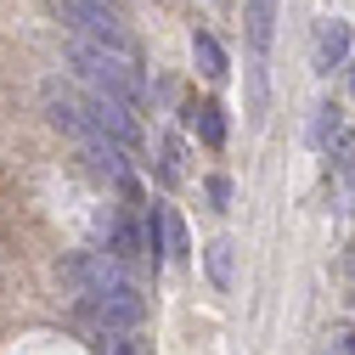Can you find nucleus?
I'll use <instances>...</instances> for the list:
<instances>
[{
    "mask_svg": "<svg viewBox=\"0 0 355 355\" xmlns=\"http://www.w3.org/2000/svg\"><path fill=\"white\" fill-rule=\"evenodd\" d=\"M68 62H73V73L91 85V96H107V102H141V73H136V62H119V57H107V51H96V46H85V40H68Z\"/></svg>",
    "mask_w": 355,
    "mask_h": 355,
    "instance_id": "obj_1",
    "label": "nucleus"
},
{
    "mask_svg": "<svg viewBox=\"0 0 355 355\" xmlns=\"http://www.w3.org/2000/svg\"><path fill=\"white\" fill-rule=\"evenodd\" d=\"M338 130H344L338 107H333V102H322V107H316V124H310V141H316V147H327V141L338 136Z\"/></svg>",
    "mask_w": 355,
    "mask_h": 355,
    "instance_id": "obj_11",
    "label": "nucleus"
},
{
    "mask_svg": "<svg viewBox=\"0 0 355 355\" xmlns=\"http://www.w3.org/2000/svg\"><path fill=\"white\" fill-rule=\"evenodd\" d=\"M327 153H333V169L349 175V169H355V130H338V136L327 141Z\"/></svg>",
    "mask_w": 355,
    "mask_h": 355,
    "instance_id": "obj_13",
    "label": "nucleus"
},
{
    "mask_svg": "<svg viewBox=\"0 0 355 355\" xmlns=\"http://www.w3.org/2000/svg\"><path fill=\"white\" fill-rule=\"evenodd\" d=\"M62 277H68V282H73L79 293H91V299L124 282V277H119V259H113V254H91V259H73Z\"/></svg>",
    "mask_w": 355,
    "mask_h": 355,
    "instance_id": "obj_4",
    "label": "nucleus"
},
{
    "mask_svg": "<svg viewBox=\"0 0 355 355\" xmlns=\"http://www.w3.org/2000/svg\"><path fill=\"white\" fill-rule=\"evenodd\" d=\"M107 243H113V259H130V254H141V226H136V220H113Z\"/></svg>",
    "mask_w": 355,
    "mask_h": 355,
    "instance_id": "obj_10",
    "label": "nucleus"
},
{
    "mask_svg": "<svg viewBox=\"0 0 355 355\" xmlns=\"http://www.w3.org/2000/svg\"><path fill=\"white\" fill-rule=\"evenodd\" d=\"M62 17L73 28V40H85V46H96V51H107L119 62H136V40H130V28L119 23V12H107L102 0H68Z\"/></svg>",
    "mask_w": 355,
    "mask_h": 355,
    "instance_id": "obj_2",
    "label": "nucleus"
},
{
    "mask_svg": "<svg viewBox=\"0 0 355 355\" xmlns=\"http://www.w3.org/2000/svg\"><path fill=\"white\" fill-rule=\"evenodd\" d=\"M209 198H214V209L232 203V181H226V175H214V181H209Z\"/></svg>",
    "mask_w": 355,
    "mask_h": 355,
    "instance_id": "obj_15",
    "label": "nucleus"
},
{
    "mask_svg": "<svg viewBox=\"0 0 355 355\" xmlns=\"http://www.w3.org/2000/svg\"><path fill=\"white\" fill-rule=\"evenodd\" d=\"M91 310H96V322H102L107 333H130V327L141 322V293L130 288V282H119V288L96 293V299H91Z\"/></svg>",
    "mask_w": 355,
    "mask_h": 355,
    "instance_id": "obj_3",
    "label": "nucleus"
},
{
    "mask_svg": "<svg viewBox=\"0 0 355 355\" xmlns=\"http://www.w3.org/2000/svg\"><path fill=\"white\" fill-rule=\"evenodd\" d=\"M192 57H198V68L209 79H226V51L214 46V34H192Z\"/></svg>",
    "mask_w": 355,
    "mask_h": 355,
    "instance_id": "obj_8",
    "label": "nucleus"
},
{
    "mask_svg": "<svg viewBox=\"0 0 355 355\" xmlns=\"http://www.w3.org/2000/svg\"><path fill=\"white\" fill-rule=\"evenodd\" d=\"M349 85H355V73H349Z\"/></svg>",
    "mask_w": 355,
    "mask_h": 355,
    "instance_id": "obj_16",
    "label": "nucleus"
},
{
    "mask_svg": "<svg viewBox=\"0 0 355 355\" xmlns=\"http://www.w3.org/2000/svg\"><path fill=\"white\" fill-rule=\"evenodd\" d=\"M271 23H277V6H271V0H248V46H254V51L271 46Z\"/></svg>",
    "mask_w": 355,
    "mask_h": 355,
    "instance_id": "obj_7",
    "label": "nucleus"
},
{
    "mask_svg": "<svg viewBox=\"0 0 355 355\" xmlns=\"http://www.w3.org/2000/svg\"><path fill=\"white\" fill-rule=\"evenodd\" d=\"M158 237L169 243V254H175V259H187V254H192V243H187V226H181V214L158 209Z\"/></svg>",
    "mask_w": 355,
    "mask_h": 355,
    "instance_id": "obj_9",
    "label": "nucleus"
},
{
    "mask_svg": "<svg viewBox=\"0 0 355 355\" xmlns=\"http://www.w3.org/2000/svg\"><path fill=\"white\" fill-rule=\"evenodd\" d=\"M344 51H349V23H322L316 28V73H333L338 62H344Z\"/></svg>",
    "mask_w": 355,
    "mask_h": 355,
    "instance_id": "obj_5",
    "label": "nucleus"
},
{
    "mask_svg": "<svg viewBox=\"0 0 355 355\" xmlns=\"http://www.w3.org/2000/svg\"><path fill=\"white\" fill-rule=\"evenodd\" d=\"M107 355H141V338L136 333H107Z\"/></svg>",
    "mask_w": 355,
    "mask_h": 355,
    "instance_id": "obj_14",
    "label": "nucleus"
},
{
    "mask_svg": "<svg viewBox=\"0 0 355 355\" xmlns=\"http://www.w3.org/2000/svg\"><path fill=\"white\" fill-rule=\"evenodd\" d=\"M187 124L198 130L203 147H226V119H220V102H198V107H187Z\"/></svg>",
    "mask_w": 355,
    "mask_h": 355,
    "instance_id": "obj_6",
    "label": "nucleus"
},
{
    "mask_svg": "<svg viewBox=\"0 0 355 355\" xmlns=\"http://www.w3.org/2000/svg\"><path fill=\"white\" fill-rule=\"evenodd\" d=\"M209 277H214V288H232V243L226 237L209 248Z\"/></svg>",
    "mask_w": 355,
    "mask_h": 355,
    "instance_id": "obj_12",
    "label": "nucleus"
}]
</instances>
